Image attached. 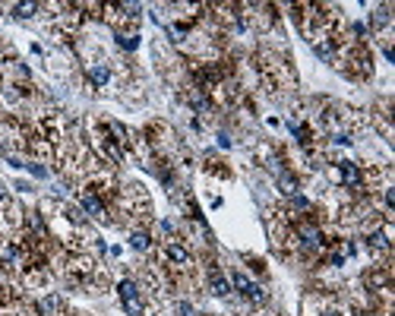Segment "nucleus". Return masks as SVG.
<instances>
[{"label": "nucleus", "instance_id": "obj_1", "mask_svg": "<svg viewBox=\"0 0 395 316\" xmlns=\"http://www.w3.org/2000/svg\"><path fill=\"white\" fill-rule=\"evenodd\" d=\"M117 294H121V300H124V310L127 313H139L142 310V303H139V288H136V282H121L117 285Z\"/></svg>", "mask_w": 395, "mask_h": 316}, {"label": "nucleus", "instance_id": "obj_2", "mask_svg": "<svg viewBox=\"0 0 395 316\" xmlns=\"http://www.w3.org/2000/svg\"><path fill=\"white\" fill-rule=\"evenodd\" d=\"M338 177L345 186H361V171L354 161H338Z\"/></svg>", "mask_w": 395, "mask_h": 316}, {"label": "nucleus", "instance_id": "obj_3", "mask_svg": "<svg viewBox=\"0 0 395 316\" xmlns=\"http://www.w3.org/2000/svg\"><path fill=\"white\" fill-rule=\"evenodd\" d=\"M297 234H301V240L307 243V247H322V234H319V228L301 225V228H297Z\"/></svg>", "mask_w": 395, "mask_h": 316}, {"label": "nucleus", "instance_id": "obj_4", "mask_svg": "<svg viewBox=\"0 0 395 316\" xmlns=\"http://www.w3.org/2000/svg\"><path fill=\"white\" fill-rule=\"evenodd\" d=\"M82 209H86V212L89 215H95V218H101L104 215V206H101V200H98V196H95V193H82Z\"/></svg>", "mask_w": 395, "mask_h": 316}, {"label": "nucleus", "instance_id": "obj_5", "mask_svg": "<svg viewBox=\"0 0 395 316\" xmlns=\"http://www.w3.org/2000/svg\"><path fill=\"white\" fill-rule=\"evenodd\" d=\"M164 253H167V260L177 263V266H187L190 263V253H187V247H181V243H167Z\"/></svg>", "mask_w": 395, "mask_h": 316}, {"label": "nucleus", "instance_id": "obj_6", "mask_svg": "<svg viewBox=\"0 0 395 316\" xmlns=\"http://www.w3.org/2000/svg\"><path fill=\"white\" fill-rule=\"evenodd\" d=\"M278 190H281L285 196H297V180H294V174L278 171Z\"/></svg>", "mask_w": 395, "mask_h": 316}, {"label": "nucleus", "instance_id": "obj_7", "mask_svg": "<svg viewBox=\"0 0 395 316\" xmlns=\"http://www.w3.org/2000/svg\"><path fill=\"white\" fill-rule=\"evenodd\" d=\"M89 79H92L95 86H107V83H111V73H107V67H92L89 70Z\"/></svg>", "mask_w": 395, "mask_h": 316}, {"label": "nucleus", "instance_id": "obj_8", "mask_svg": "<svg viewBox=\"0 0 395 316\" xmlns=\"http://www.w3.org/2000/svg\"><path fill=\"white\" fill-rule=\"evenodd\" d=\"M231 291V285H228V278H221V275H212V294H218V297H224Z\"/></svg>", "mask_w": 395, "mask_h": 316}, {"label": "nucleus", "instance_id": "obj_9", "mask_svg": "<svg viewBox=\"0 0 395 316\" xmlns=\"http://www.w3.org/2000/svg\"><path fill=\"white\" fill-rule=\"evenodd\" d=\"M367 243H370V247H376V250H389V237H386L382 231H373V234L367 237Z\"/></svg>", "mask_w": 395, "mask_h": 316}, {"label": "nucleus", "instance_id": "obj_10", "mask_svg": "<svg viewBox=\"0 0 395 316\" xmlns=\"http://www.w3.org/2000/svg\"><path fill=\"white\" fill-rule=\"evenodd\" d=\"M130 247H133V250H146L149 247V234H142V231L130 234Z\"/></svg>", "mask_w": 395, "mask_h": 316}, {"label": "nucleus", "instance_id": "obj_11", "mask_svg": "<svg viewBox=\"0 0 395 316\" xmlns=\"http://www.w3.org/2000/svg\"><path fill=\"white\" fill-rule=\"evenodd\" d=\"M117 44H121V48H127V51H136L139 38H136V35H117Z\"/></svg>", "mask_w": 395, "mask_h": 316}, {"label": "nucleus", "instance_id": "obj_12", "mask_svg": "<svg viewBox=\"0 0 395 316\" xmlns=\"http://www.w3.org/2000/svg\"><path fill=\"white\" fill-rule=\"evenodd\" d=\"M313 51L322 57V60H332V44H329V41H316V44H313Z\"/></svg>", "mask_w": 395, "mask_h": 316}, {"label": "nucleus", "instance_id": "obj_13", "mask_svg": "<svg viewBox=\"0 0 395 316\" xmlns=\"http://www.w3.org/2000/svg\"><path fill=\"white\" fill-rule=\"evenodd\" d=\"M13 10H16V16L26 19V16H32V13H35V4H16Z\"/></svg>", "mask_w": 395, "mask_h": 316}, {"label": "nucleus", "instance_id": "obj_14", "mask_svg": "<svg viewBox=\"0 0 395 316\" xmlns=\"http://www.w3.org/2000/svg\"><path fill=\"white\" fill-rule=\"evenodd\" d=\"M291 203H294V209H310V203L304 200V196H291Z\"/></svg>", "mask_w": 395, "mask_h": 316}, {"label": "nucleus", "instance_id": "obj_15", "mask_svg": "<svg viewBox=\"0 0 395 316\" xmlns=\"http://www.w3.org/2000/svg\"><path fill=\"white\" fill-rule=\"evenodd\" d=\"M177 313L181 316H193V307H190V303H177Z\"/></svg>", "mask_w": 395, "mask_h": 316}, {"label": "nucleus", "instance_id": "obj_16", "mask_svg": "<svg viewBox=\"0 0 395 316\" xmlns=\"http://www.w3.org/2000/svg\"><path fill=\"white\" fill-rule=\"evenodd\" d=\"M29 171H32V174H35V177H44V174H47V171H44V168H41V165H29Z\"/></svg>", "mask_w": 395, "mask_h": 316}, {"label": "nucleus", "instance_id": "obj_17", "mask_svg": "<svg viewBox=\"0 0 395 316\" xmlns=\"http://www.w3.org/2000/svg\"><path fill=\"white\" fill-rule=\"evenodd\" d=\"M322 316H335V313H322Z\"/></svg>", "mask_w": 395, "mask_h": 316}]
</instances>
